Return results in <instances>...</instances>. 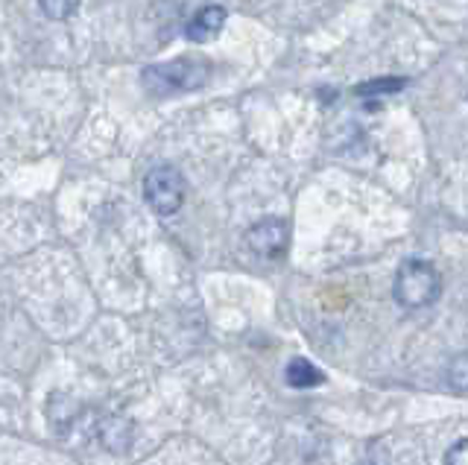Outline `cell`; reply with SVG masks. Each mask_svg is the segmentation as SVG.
Instances as JSON below:
<instances>
[{
	"mask_svg": "<svg viewBox=\"0 0 468 465\" xmlns=\"http://www.w3.org/2000/svg\"><path fill=\"white\" fill-rule=\"evenodd\" d=\"M211 77V65L205 59H187V56H179L173 62H158L144 68L141 82L144 89L155 94V97H173L182 91H197L202 89Z\"/></svg>",
	"mask_w": 468,
	"mask_h": 465,
	"instance_id": "obj_1",
	"label": "cell"
},
{
	"mask_svg": "<svg viewBox=\"0 0 468 465\" xmlns=\"http://www.w3.org/2000/svg\"><path fill=\"white\" fill-rule=\"evenodd\" d=\"M442 293V275L431 264V260L421 258H410L399 267L395 275V287L392 296L401 308L419 311V308H431V304Z\"/></svg>",
	"mask_w": 468,
	"mask_h": 465,
	"instance_id": "obj_2",
	"label": "cell"
},
{
	"mask_svg": "<svg viewBox=\"0 0 468 465\" xmlns=\"http://www.w3.org/2000/svg\"><path fill=\"white\" fill-rule=\"evenodd\" d=\"M187 185L185 176L173 164H158L146 173L144 179V199L150 202V208L161 217H170L185 206Z\"/></svg>",
	"mask_w": 468,
	"mask_h": 465,
	"instance_id": "obj_3",
	"label": "cell"
},
{
	"mask_svg": "<svg viewBox=\"0 0 468 465\" xmlns=\"http://www.w3.org/2000/svg\"><path fill=\"white\" fill-rule=\"evenodd\" d=\"M287 240H290V228H287L284 220H275V217H267V220L249 226V231H246L249 249H252L255 255H261V258H270V260L284 258Z\"/></svg>",
	"mask_w": 468,
	"mask_h": 465,
	"instance_id": "obj_4",
	"label": "cell"
},
{
	"mask_svg": "<svg viewBox=\"0 0 468 465\" xmlns=\"http://www.w3.org/2000/svg\"><path fill=\"white\" fill-rule=\"evenodd\" d=\"M226 18H229V12L223 6H202L185 26L187 41H197V45H202V41H211L214 36L223 33Z\"/></svg>",
	"mask_w": 468,
	"mask_h": 465,
	"instance_id": "obj_5",
	"label": "cell"
},
{
	"mask_svg": "<svg viewBox=\"0 0 468 465\" xmlns=\"http://www.w3.org/2000/svg\"><path fill=\"white\" fill-rule=\"evenodd\" d=\"M284 377H287V384H290V386H296V389L319 386L322 381H325V375H322V372L314 366V363H307L304 357L290 360V366H287Z\"/></svg>",
	"mask_w": 468,
	"mask_h": 465,
	"instance_id": "obj_6",
	"label": "cell"
},
{
	"mask_svg": "<svg viewBox=\"0 0 468 465\" xmlns=\"http://www.w3.org/2000/svg\"><path fill=\"white\" fill-rule=\"evenodd\" d=\"M407 85V79L399 77H384V79H372V82H363L360 89H355L357 97H380V94H395L401 91Z\"/></svg>",
	"mask_w": 468,
	"mask_h": 465,
	"instance_id": "obj_7",
	"label": "cell"
},
{
	"mask_svg": "<svg viewBox=\"0 0 468 465\" xmlns=\"http://www.w3.org/2000/svg\"><path fill=\"white\" fill-rule=\"evenodd\" d=\"M38 6H41L44 16H50L56 21H65L80 9V0H38Z\"/></svg>",
	"mask_w": 468,
	"mask_h": 465,
	"instance_id": "obj_8",
	"label": "cell"
},
{
	"mask_svg": "<svg viewBox=\"0 0 468 465\" xmlns=\"http://www.w3.org/2000/svg\"><path fill=\"white\" fill-rule=\"evenodd\" d=\"M445 465H468V442L465 439H460L457 445L448 450Z\"/></svg>",
	"mask_w": 468,
	"mask_h": 465,
	"instance_id": "obj_9",
	"label": "cell"
},
{
	"mask_svg": "<svg viewBox=\"0 0 468 465\" xmlns=\"http://www.w3.org/2000/svg\"><path fill=\"white\" fill-rule=\"evenodd\" d=\"M457 392H465V357H457Z\"/></svg>",
	"mask_w": 468,
	"mask_h": 465,
	"instance_id": "obj_10",
	"label": "cell"
}]
</instances>
